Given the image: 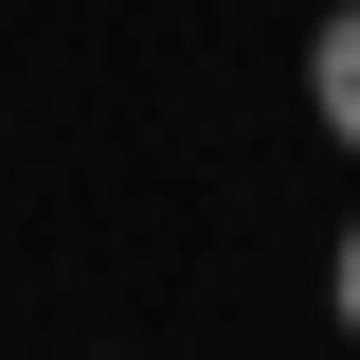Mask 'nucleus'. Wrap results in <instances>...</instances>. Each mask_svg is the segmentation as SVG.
<instances>
[{
  "mask_svg": "<svg viewBox=\"0 0 360 360\" xmlns=\"http://www.w3.org/2000/svg\"><path fill=\"white\" fill-rule=\"evenodd\" d=\"M307 108H324V144H360V18L307 37Z\"/></svg>",
  "mask_w": 360,
  "mask_h": 360,
  "instance_id": "obj_1",
  "label": "nucleus"
},
{
  "mask_svg": "<svg viewBox=\"0 0 360 360\" xmlns=\"http://www.w3.org/2000/svg\"><path fill=\"white\" fill-rule=\"evenodd\" d=\"M324 307H342V342H360V217H342V252H324Z\"/></svg>",
  "mask_w": 360,
  "mask_h": 360,
  "instance_id": "obj_2",
  "label": "nucleus"
}]
</instances>
